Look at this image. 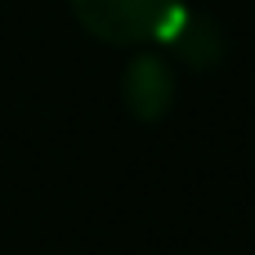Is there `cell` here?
Segmentation results:
<instances>
[{"label":"cell","mask_w":255,"mask_h":255,"mask_svg":"<svg viewBox=\"0 0 255 255\" xmlns=\"http://www.w3.org/2000/svg\"><path fill=\"white\" fill-rule=\"evenodd\" d=\"M72 9L99 40H143L179 18V0H72Z\"/></svg>","instance_id":"6da1fadb"}]
</instances>
